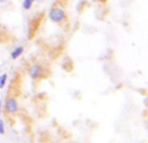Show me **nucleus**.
Returning a JSON list of instances; mask_svg holds the SVG:
<instances>
[{"label": "nucleus", "mask_w": 148, "mask_h": 143, "mask_svg": "<svg viewBox=\"0 0 148 143\" xmlns=\"http://www.w3.org/2000/svg\"><path fill=\"white\" fill-rule=\"evenodd\" d=\"M49 18L56 23L61 22L65 18V10L62 8H52L51 12H49Z\"/></svg>", "instance_id": "1"}, {"label": "nucleus", "mask_w": 148, "mask_h": 143, "mask_svg": "<svg viewBox=\"0 0 148 143\" xmlns=\"http://www.w3.org/2000/svg\"><path fill=\"white\" fill-rule=\"evenodd\" d=\"M5 111L10 115L16 113L18 111V104H17V100L14 98H9V99L5 102Z\"/></svg>", "instance_id": "2"}, {"label": "nucleus", "mask_w": 148, "mask_h": 143, "mask_svg": "<svg viewBox=\"0 0 148 143\" xmlns=\"http://www.w3.org/2000/svg\"><path fill=\"white\" fill-rule=\"evenodd\" d=\"M42 72H43V69H42L40 65L34 64V65H31L30 69H29V74H30V77L33 79H36V78H39V76L42 74Z\"/></svg>", "instance_id": "3"}, {"label": "nucleus", "mask_w": 148, "mask_h": 143, "mask_svg": "<svg viewBox=\"0 0 148 143\" xmlns=\"http://www.w3.org/2000/svg\"><path fill=\"white\" fill-rule=\"evenodd\" d=\"M22 52H23V47H17V48L12 52V55H10V56H12V59H17V57L22 54Z\"/></svg>", "instance_id": "4"}, {"label": "nucleus", "mask_w": 148, "mask_h": 143, "mask_svg": "<svg viewBox=\"0 0 148 143\" xmlns=\"http://www.w3.org/2000/svg\"><path fill=\"white\" fill-rule=\"evenodd\" d=\"M34 4V0H23V3H22V8L23 9H30L31 8V5Z\"/></svg>", "instance_id": "5"}, {"label": "nucleus", "mask_w": 148, "mask_h": 143, "mask_svg": "<svg viewBox=\"0 0 148 143\" xmlns=\"http://www.w3.org/2000/svg\"><path fill=\"white\" fill-rule=\"evenodd\" d=\"M5 81H7V74H3V76H0V89H3V87H4Z\"/></svg>", "instance_id": "6"}, {"label": "nucleus", "mask_w": 148, "mask_h": 143, "mask_svg": "<svg viewBox=\"0 0 148 143\" xmlns=\"http://www.w3.org/2000/svg\"><path fill=\"white\" fill-rule=\"evenodd\" d=\"M4 124H3V121L0 120V134H4Z\"/></svg>", "instance_id": "7"}, {"label": "nucleus", "mask_w": 148, "mask_h": 143, "mask_svg": "<svg viewBox=\"0 0 148 143\" xmlns=\"http://www.w3.org/2000/svg\"><path fill=\"white\" fill-rule=\"evenodd\" d=\"M34 1H36V3H43L44 0H34Z\"/></svg>", "instance_id": "8"}, {"label": "nucleus", "mask_w": 148, "mask_h": 143, "mask_svg": "<svg viewBox=\"0 0 148 143\" xmlns=\"http://www.w3.org/2000/svg\"><path fill=\"white\" fill-rule=\"evenodd\" d=\"M0 115H1V102H0Z\"/></svg>", "instance_id": "9"}, {"label": "nucleus", "mask_w": 148, "mask_h": 143, "mask_svg": "<svg viewBox=\"0 0 148 143\" xmlns=\"http://www.w3.org/2000/svg\"><path fill=\"white\" fill-rule=\"evenodd\" d=\"M5 1H7V0H0V3H5Z\"/></svg>", "instance_id": "10"}]
</instances>
